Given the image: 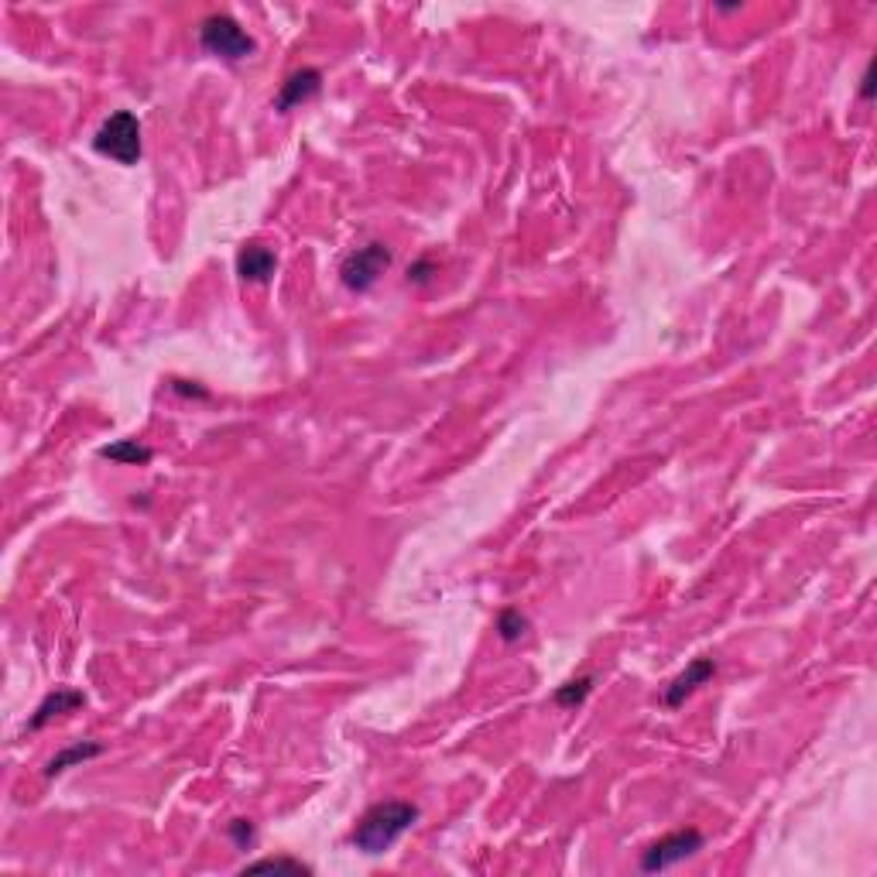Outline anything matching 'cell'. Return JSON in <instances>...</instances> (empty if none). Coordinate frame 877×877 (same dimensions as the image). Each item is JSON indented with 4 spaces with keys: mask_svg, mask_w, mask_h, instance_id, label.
Listing matches in <instances>:
<instances>
[{
    "mask_svg": "<svg viewBox=\"0 0 877 877\" xmlns=\"http://www.w3.org/2000/svg\"><path fill=\"white\" fill-rule=\"evenodd\" d=\"M415 819H418V809L412 802H377V806H370L364 816H360V823L353 826L350 843L360 854L377 857L384 854V850H391L401 836L412 830Z\"/></svg>",
    "mask_w": 877,
    "mask_h": 877,
    "instance_id": "cell-1",
    "label": "cell"
},
{
    "mask_svg": "<svg viewBox=\"0 0 877 877\" xmlns=\"http://www.w3.org/2000/svg\"><path fill=\"white\" fill-rule=\"evenodd\" d=\"M96 155L110 158L117 165H138L141 158V124L131 110H117L100 124L93 138Z\"/></svg>",
    "mask_w": 877,
    "mask_h": 877,
    "instance_id": "cell-2",
    "label": "cell"
},
{
    "mask_svg": "<svg viewBox=\"0 0 877 877\" xmlns=\"http://www.w3.org/2000/svg\"><path fill=\"white\" fill-rule=\"evenodd\" d=\"M199 45L209 55L227 62H244L257 52V42L230 14H209V18H203V24H199Z\"/></svg>",
    "mask_w": 877,
    "mask_h": 877,
    "instance_id": "cell-3",
    "label": "cell"
},
{
    "mask_svg": "<svg viewBox=\"0 0 877 877\" xmlns=\"http://www.w3.org/2000/svg\"><path fill=\"white\" fill-rule=\"evenodd\" d=\"M703 833L699 830H675L669 836H662V840H655L651 847H645V854H641V871L655 874V871H669V867L682 864V860L696 857L699 850H703Z\"/></svg>",
    "mask_w": 877,
    "mask_h": 877,
    "instance_id": "cell-4",
    "label": "cell"
},
{
    "mask_svg": "<svg viewBox=\"0 0 877 877\" xmlns=\"http://www.w3.org/2000/svg\"><path fill=\"white\" fill-rule=\"evenodd\" d=\"M391 268V251L384 244H364L347 254L340 268V278L350 292H370L381 281L384 271Z\"/></svg>",
    "mask_w": 877,
    "mask_h": 877,
    "instance_id": "cell-5",
    "label": "cell"
},
{
    "mask_svg": "<svg viewBox=\"0 0 877 877\" xmlns=\"http://www.w3.org/2000/svg\"><path fill=\"white\" fill-rule=\"evenodd\" d=\"M713 675H716V662H713V658H706V655L696 658V662L686 665V672H679L669 682V686H665L662 703L669 706V710H679V706L686 703V699L693 696L699 686H706V682H710Z\"/></svg>",
    "mask_w": 877,
    "mask_h": 877,
    "instance_id": "cell-6",
    "label": "cell"
},
{
    "mask_svg": "<svg viewBox=\"0 0 877 877\" xmlns=\"http://www.w3.org/2000/svg\"><path fill=\"white\" fill-rule=\"evenodd\" d=\"M319 90H323V72L312 69V66H305L299 72H292V76H288L285 83H281V90L275 96V110H278V114H288V110H295V107H302V103L316 100Z\"/></svg>",
    "mask_w": 877,
    "mask_h": 877,
    "instance_id": "cell-7",
    "label": "cell"
},
{
    "mask_svg": "<svg viewBox=\"0 0 877 877\" xmlns=\"http://www.w3.org/2000/svg\"><path fill=\"white\" fill-rule=\"evenodd\" d=\"M278 271V254L264 244H244L237 251V275L251 285H264Z\"/></svg>",
    "mask_w": 877,
    "mask_h": 877,
    "instance_id": "cell-8",
    "label": "cell"
},
{
    "mask_svg": "<svg viewBox=\"0 0 877 877\" xmlns=\"http://www.w3.org/2000/svg\"><path fill=\"white\" fill-rule=\"evenodd\" d=\"M83 703H86V696H83V693H76V689H55V693H48V696L42 699V706H38L35 716H31V720H28V730H42L45 723H52V720H55V716L79 710V706H83Z\"/></svg>",
    "mask_w": 877,
    "mask_h": 877,
    "instance_id": "cell-9",
    "label": "cell"
},
{
    "mask_svg": "<svg viewBox=\"0 0 877 877\" xmlns=\"http://www.w3.org/2000/svg\"><path fill=\"white\" fill-rule=\"evenodd\" d=\"M96 754H103V744H96V740H79V744H72V747H66V751H59L52 761L45 764V778H59L62 771L76 768V764L90 761V758H96Z\"/></svg>",
    "mask_w": 877,
    "mask_h": 877,
    "instance_id": "cell-10",
    "label": "cell"
},
{
    "mask_svg": "<svg viewBox=\"0 0 877 877\" xmlns=\"http://www.w3.org/2000/svg\"><path fill=\"white\" fill-rule=\"evenodd\" d=\"M103 460L110 463H124V466H148L151 460H155V453H151L148 446H141L138 439H120V442H110V446L100 449Z\"/></svg>",
    "mask_w": 877,
    "mask_h": 877,
    "instance_id": "cell-11",
    "label": "cell"
},
{
    "mask_svg": "<svg viewBox=\"0 0 877 877\" xmlns=\"http://www.w3.org/2000/svg\"><path fill=\"white\" fill-rule=\"evenodd\" d=\"M593 675H579V679H569V682H562L559 689H555V706H562V710H573V706H579L583 703L586 696L593 693Z\"/></svg>",
    "mask_w": 877,
    "mask_h": 877,
    "instance_id": "cell-12",
    "label": "cell"
},
{
    "mask_svg": "<svg viewBox=\"0 0 877 877\" xmlns=\"http://www.w3.org/2000/svg\"><path fill=\"white\" fill-rule=\"evenodd\" d=\"M525 631H528V617H521V610H501V614H497V634H501L504 641L525 638Z\"/></svg>",
    "mask_w": 877,
    "mask_h": 877,
    "instance_id": "cell-13",
    "label": "cell"
},
{
    "mask_svg": "<svg viewBox=\"0 0 877 877\" xmlns=\"http://www.w3.org/2000/svg\"><path fill=\"white\" fill-rule=\"evenodd\" d=\"M247 871H295V874H312V867L302 864V860H295V857H261V860H254V864H247Z\"/></svg>",
    "mask_w": 877,
    "mask_h": 877,
    "instance_id": "cell-14",
    "label": "cell"
},
{
    "mask_svg": "<svg viewBox=\"0 0 877 877\" xmlns=\"http://www.w3.org/2000/svg\"><path fill=\"white\" fill-rule=\"evenodd\" d=\"M227 833L233 836V843H237L240 850H247V847H251V843H254V826H251V819H233Z\"/></svg>",
    "mask_w": 877,
    "mask_h": 877,
    "instance_id": "cell-15",
    "label": "cell"
},
{
    "mask_svg": "<svg viewBox=\"0 0 877 877\" xmlns=\"http://www.w3.org/2000/svg\"><path fill=\"white\" fill-rule=\"evenodd\" d=\"M429 271H432L429 261H418L415 268H408V281H429Z\"/></svg>",
    "mask_w": 877,
    "mask_h": 877,
    "instance_id": "cell-16",
    "label": "cell"
},
{
    "mask_svg": "<svg viewBox=\"0 0 877 877\" xmlns=\"http://www.w3.org/2000/svg\"><path fill=\"white\" fill-rule=\"evenodd\" d=\"M860 83H864V86H860V96H864V100H871V69L864 72V79H860Z\"/></svg>",
    "mask_w": 877,
    "mask_h": 877,
    "instance_id": "cell-17",
    "label": "cell"
}]
</instances>
